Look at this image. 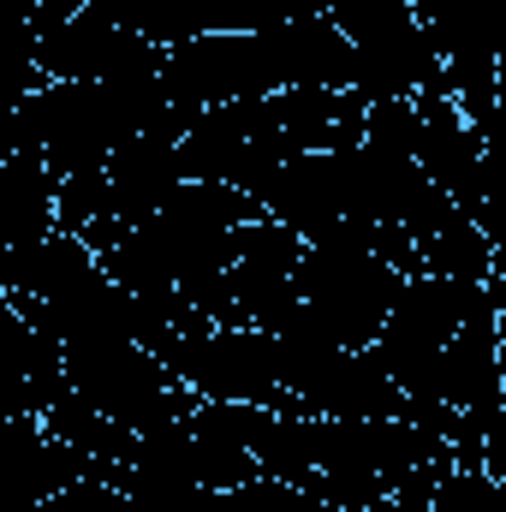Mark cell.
Here are the masks:
<instances>
[{
    "label": "cell",
    "mask_w": 506,
    "mask_h": 512,
    "mask_svg": "<svg viewBox=\"0 0 506 512\" xmlns=\"http://www.w3.org/2000/svg\"><path fill=\"white\" fill-rule=\"evenodd\" d=\"M477 316H501L495 298H489V280H441V274H411L387 328L376 334L370 358H376L387 376H399L405 364H417L423 352H441L465 322Z\"/></svg>",
    "instance_id": "5"
},
{
    "label": "cell",
    "mask_w": 506,
    "mask_h": 512,
    "mask_svg": "<svg viewBox=\"0 0 506 512\" xmlns=\"http://www.w3.org/2000/svg\"><path fill=\"white\" fill-rule=\"evenodd\" d=\"M364 512H405L399 501H381V507H364Z\"/></svg>",
    "instance_id": "15"
},
{
    "label": "cell",
    "mask_w": 506,
    "mask_h": 512,
    "mask_svg": "<svg viewBox=\"0 0 506 512\" xmlns=\"http://www.w3.org/2000/svg\"><path fill=\"white\" fill-rule=\"evenodd\" d=\"M483 471H489V477L506 489V417L489 429V441H483Z\"/></svg>",
    "instance_id": "14"
},
{
    "label": "cell",
    "mask_w": 506,
    "mask_h": 512,
    "mask_svg": "<svg viewBox=\"0 0 506 512\" xmlns=\"http://www.w3.org/2000/svg\"><path fill=\"white\" fill-rule=\"evenodd\" d=\"M161 90H167V102H173V108H185V114L274 96L262 36H197V42L167 48Z\"/></svg>",
    "instance_id": "7"
},
{
    "label": "cell",
    "mask_w": 506,
    "mask_h": 512,
    "mask_svg": "<svg viewBox=\"0 0 506 512\" xmlns=\"http://www.w3.org/2000/svg\"><path fill=\"white\" fill-rule=\"evenodd\" d=\"M221 512H340L322 489L298 477H256L245 489H221Z\"/></svg>",
    "instance_id": "12"
},
{
    "label": "cell",
    "mask_w": 506,
    "mask_h": 512,
    "mask_svg": "<svg viewBox=\"0 0 506 512\" xmlns=\"http://www.w3.org/2000/svg\"><path fill=\"white\" fill-rule=\"evenodd\" d=\"M411 274H417V245H411L405 227L346 221V227L304 245L298 304L328 340H340L352 352H370Z\"/></svg>",
    "instance_id": "1"
},
{
    "label": "cell",
    "mask_w": 506,
    "mask_h": 512,
    "mask_svg": "<svg viewBox=\"0 0 506 512\" xmlns=\"http://www.w3.org/2000/svg\"><path fill=\"white\" fill-rule=\"evenodd\" d=\"M316 6H328V12H334V6H340V0H316Z\"/></svg>",
    "instance_id": "16"
},
{
    "label": "cell",
    "mask_w": 506,
    "mask_h": 512,
    "mask_svg": "<svg viewBox=\"0 0 506 512\" xmlns=\"http://www.w3.org/2000/svg\"><path fill=\"white\" fill-rule=\"evenodd\" d=\"M155 48H179L197 36H256L286 18H304L316 0H96Z\"/></svg>",
    "instance_id": "8"
},
{
    "label": "cell",
    "mask_w": 506,
    "mask_h": 512,
    "mask_svg": "<svg viewBox=\"0 0 506 512\" xmlns=\"http://www.w3.org/2000/svg\"><path fill=\"white\" fill-rule=\"evenodd\" d=\"M501 334H506V316H501Z\"/></svg>",
    "instance_id": "17"
},
{
    "label": "cell",
    "mask_w": 506,
    "mask_h": 512,
    "mask_svg": "<svg viewBox=\"0 0 506 512\" xmlns=\"http://www.w3.org/2000/svg\"><path fill=\"white\" fill-rule=\"evenodd\" d=\"M54 233H60V179L36 155L6 149V167H0V256L30 251Z\"/></svg>",
    "instance_id": "11"
},
{
    "label": "cell",
    "mask_w": 506,
    "mask_h": 512,
    "mask_svg": "<svg viewBox=\"0 0 506 512\" xmlns=\"http://www.w3.org/2000/svg\"><path fill=\"white\" fill-rule=\"evenodd\" d=\"M304 245L280 221H251L233 239V268H227V322L233 328H274L298 292H304Z\"/></svg>",
    "instance_id": "6"
},
{
    "label": "cell",
    "mask_w": 506,
    "mask_h": 512,
    "mask_svg": "<svg viewBox=\"0 0 506 512\" xmlns=\"http://www.w3.org/2000/svg\"><path fill=\"white\" fill-rule=\"evenodd\" d=\"M78 477H102V465L84 447L60 441L42 417H0V507L6 512H36Z\"/></svg>",
    "instance_id": "9"
},
{
    "label": "cell",
    "mask_w": 506,
    "mask_h": 512,
    "mask_svg": "<svg viewBox=\"0 0 506 512\" xmlns=\"http://www.w3.org/2000/svg\"><path fill=\"white\" fill-rule=\"evenodd\" d=\"M334 18L358 54V96L364 102L447 96V66L423 30L417 0H340Z\"/></svg>",
    "instance_id": "2"
},
{
    "label": "cell",
    "mask_w": 506,
    "mask_h": 512,
    "mask_svg": "<svg viewBox=\"0 0 506 512\" xmlns=\"http://www.w3.org/2000/svg\"><path fill=\"white\" fill-rule=\"evenodd\" d=\"M262 215L292 227L298 239H322L346 221H364V167H358V143L352 149H310L292 155L262 191H256Z\"/></svg>",
    "instance_id": "4"
},
{
    "label": "cell",
    "mask_w": 506,
    "mask_h": 512,
    "mask_svg": "<svg viewBox=\"0 0 506 512\" xmlns=\"http://www.w3.org/2000/svg\"><path fill=\"white\" fill-rule=\"evenodd\" d=\"M36 512H137V501L114 477H78L72 489H60L54 501H42Z\"/></svg>",
    "instance_id": "13"
},
{
    "label": "cell",
    "mask_w": 506,
    "mask_h": 512,
    "mask_svg": "<svg viewBox=\"0 0 506 512\" xmlns=\"http://www.w3.org/2000/svg\"><path fill=\"white\" fill-rule=\"evenodd\" d=\"M268 54L274 96L280 90H358V54L328 6H310L304 18H286L274 30H256Z\"/></svg>",
    "instance_id": "10"
},
{
    "label": "cell",
    "mask_w": 506,
    "mask_h": 512,
    "mask_svg": "<svg viewBox=\"0 0 506 512\" xmlns=\"http://www.w3.org/2000/svg\"><path fill=\"white\" fill-rule=\"evenodd\" d=\"M167 370L197 399L286 411V364H280V340L268 328H221V322H209L197 334H179L173 352H167Z\"/></svg>",
    "instance_id": "3"
}]
</instances>
